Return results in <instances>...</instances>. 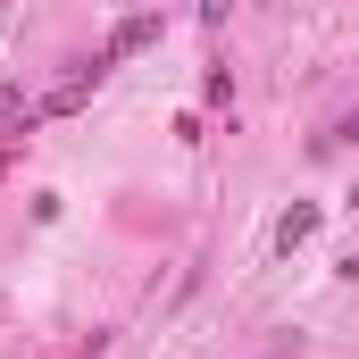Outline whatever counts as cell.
<instances>
[{"label": "cell", "instance_id": "1", "mask_svg": "<svg viewBox=\"0 0 359 359\" xmlns=\"http://www.w3.org/2000/svg\"><path fill=\"white\" fill-rule=\"evenodd\" d=\"M318 234V209H284L276 217V251H292V243H309Z\"/></svg>", "mask_w": 359, "mask_h": 359}, {"label": "cell", "instance_id": "2", "mask_svg": "<svg viewBox=\"0 0 359 359\" xmlns=\"http://www.w3.org/2000/svg\"><path fill=\"white\" fill-rule=\"evenodd\" d=\"M17 109H25V84H0V126H8Z\"/></svg>", "mask_w": 359, "mask_h": 359}, {"label": "cell", "instance_id": "3", "mask_svg": "<svg viewBox=\"0 0 359 359\" xmlns=\"http://www.w3.org/2000/svg\"><path fill=\"white\" fill-rule=\"evenodd\" d=\"M201 8H209V17H226V8H234V0H201Z\"/></svg>", "mask_w": 359, "mask_h": 359}, {"label": "cell", "instance_id": "4", "mask_svg": "<svg viewBox=\"0 0 359 359\" xmlns=\"http://www.w3.org/2000/svg\"><path fill=\"white\" fill-rule=\"evenodd\" d=\"M0 25H8V0H0Z\"/></svg>", "mask_w": 359, "mask_h": 359}]
</instances>
